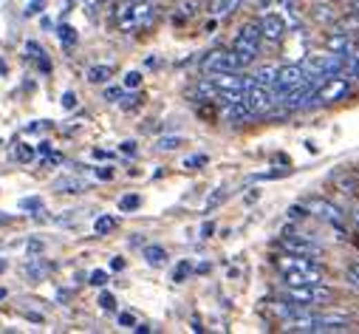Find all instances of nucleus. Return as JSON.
<instances>
[{
    "label": "nucleus",
    "mask_w": 359,
    "mask_h": 334,
    "mask_svg": "<svg viewBox=\"0 0 359 334\" xmlns=\"http://www.w3.org/2000/svg\"><path fill=\"white\" fill-rule=\"evenodd\" d=\"M6 295H9V292H6V289H0V300H3V297H6Z\"/></svg>",
    "instance_id": "obj_45"
},
{
    "label": "nucleus",
    "mask_w": 359,
    "mask_h": 334,
    "mask_svg": "<svg viewBox=\"0 0 359 334\" xmlns=\"http://www.w3.org/2000/svg\"><path fill=\"white\" fill-rule=\"evenodd\" d=\"M119 326H125V328H133L136 326V317L130 312H119Z\"/></svg>",
    "instance_id": "obj_35"
},
{
    "label": "nucleus",
    "mask_w": 359,
    "mask_h": 334,
    "mask_svg": "<svg viewBox=\"0 0 359 334\" xmlns=\"http://www.w3.org/2000/svg\"><path fill=\"white\" fill-rule=\"evenodd\" d=\"M348 284H351L353 289H359V261L348 266Z\"/></svg>",
    "instance_id": "obj_33"
},
{
    "label": "nucleus",
    "mask_w": 359,
    "mask_h": 334,
    "mask_svg": "<svg viewBox=\"0 0 359 334\" xmlns=\"http://www.w3.org/2000/svg\"><path fill=\"white\" fill-rule=\"evenodd\" d=\"M99 306H102L105 312H113V309H116V297H113L110 292H102V295H99Z\"/></svg>",
    "instance_id": "obj_30"
},
{
    "label": "nucleus",
    "mask_w": 359,
    "mask_h": 334,
    "mask_svg": "<svg viewBox=\"0 0 359 334\" xmlns=\"http://www.w3.org/2000/svg\"><path fill=\"white\" fill-rule=\"evenodd\" d=\"M54 187H57V193H85V190H88L85 181H82V178H74V176H63Z\"/></svg>",
    "instance_id": "obj_16"
},
{
    "label": "nucleus",
    "mask_w": 359,
    "mask_h": 334,
    "mask_svg": "<svg viewBox=\"0 0 359 334\" xmlns=\"http://www.w3.org/2000/svg\"><path fill=\"white\" fill-rule=\"evenodd\" d=\"M351 94V80L345 74H334V77H325L317 88H314V102H340Z\"/></svg>",
    "instance_id": "obj_5"
},
{
    "label": "nucleus",
    "mask_w": 359,
    "mask_h": 334,
    "mask_svg": "<svg viewBox=\"0 0 359 334\" xmlns=\"http://www.w3.org/2000/svg\"><path fill=\"white\" fill-rule=\"evenodd\" d=\"M108 284V272L105 269H94L91 272V286H105Z\"/></svg>",
    "instance_id": "obj_31"
},
{
    "label": "nucleus",
    "mask_w": 359,
    "mask_h": 334,
    "mask_svg": "<svg viewBox=\"0 0 359 334\" xmlns=\"http://www.w3.org/2000/svg\"><path fill=\"white\" fill-rule=\"evenodd\" d=\"M209 82L215 85L218 97H221V100H226V97H237V94H244V91L249 88V82H252V80L241 77L237 71H226V74H209Z\"/></svg>",
    "instance_id": "obj_9"
},
{
    "label": "nucleus",
    "mask_w": 359,
    "mask_h": 334,
    "mask_svg": "<svg viewBox=\"0 0 359 334\" xmlns=\"http://www.w3.org/2000/svg\"><path fill=\"white\" fill-rule=\"evenodd\" d=\"M144 258L151 266H164L167 263V252L164 247H144Z\"/></svg>",
    "instance_id": "obj_20"
},
{
    "label": "nucleus",
    "mask_w": 359,
    "mask_h": 334,
    "mask_svg": "<svg viewBox=\"0 0 359 334\" xmlns=\"http://www.w3.org/2000/svg\"><path fill=\"white\" fill-rule=\"evenodd\" d=\"M43 252V241H28V255H40Z\"/></svg>",
    "instance_id": "obj_38"
},
{
    "label": "nucleus",
    "mask_w": 359,
    "mask_h": 334,
    "mask_svg": "<svg viewBox=\"0 0 359 334\" xmlns=\"http://www.w3.org/2000/svg\"><path fill=\"white\" fill-rule=\"evenodd\" d=\"M306 210H309V216H317L322 221H328L331 227L342 230L345 227V216H342V210L337 204H331L328 198H320V196H311V198H303Z\"/></svg>",
    "instance_id": "obj_7"
},
{
    "label": "nucleus",
    "mask_w": 359,
    "mask_h": 334,
    "mask_svg": "<svg viewBox=\"0 0 359 334\" xmlns=\"http://www.w3.org/2000/svg\"><path fill=\"white\" fill-rule=\"evenodd\" d=\"M113 227H116V219H113V216H99V219L94 221V232H97V235H108Z\"/></svg>",
    "instance_id": "obj_24"
},
{
    "label": "nucleus",
    "mask_w": 359,
    "mask_h": 334,
    "mask_svg": "<svg viewBox=\"0 0 359 334\" xmlns=\"http://www.w3.org/2000/svg\"><path fill=\"white\" fill-rule=\"evenodd\" d=\"M244 100L249 102L252 113H269L275 105H278V94H275V88H269V85H258V82H249V88L244 91Z\"/></svg>",
    "instance_id": "obj_8"
},
{
    "label": "nucleus",
    "mask_w": 359,
    "mask_h": 334,
    "mask_svg": "<svg viewBox=\"0 0 359 334\" xmlns=\"http://www.w3.org/2000/svg\"><path fill=\"white\" fill-rule=\"evenodd\" d=\"M337 295L331 286H322L320 281L314 284H300V286H289L286 292V300H291L294 306H303V309H314V306H322V303H331Z\"/></svg>",
    "instance_id": "obj_2"
},
{
    "label": "nucleus",
    "mask_w": 359,
    "mask_h": 334,
    "mask_svg": "<svg viewBox=\"0 0 359 334\" xmlns=\"http://www.w3.org/2000/svg\"><path fill=\"white\" fill-rule=\"evenodd\" d=\"M20 207H23V210H40V207H43V198H23Z\"/></svg>",
    "instance_id": "obj_36"
},
{
    "label": "nucleus",
    "mask_w": 359,
    "mask_h": 334,
    "mask_svg": "<svg viewBox=\"0 0 359 334\" xmlns=\"http://www.w3.org/2000/svg\"><path fill=\"white\" fill-rule=\"evenodd\" d=\"M153 17H156V6L151 0H133V3H128L116 12V23L122 32H136V28L151 26Z\"/></svg>",
    "instance_id": "obj_3"
},
{
    "label": "nucleus",
    "mask_w": 359,
    "mask_h": 334,
    "mask_svg": "<svg viewBox=\"0 0 359 334\" xmlns=\"http://www.w3.org/2000/svg\"><path fill=\"white\" fill-rule=\"evenodd\" d=\"M110 77H113L110 66H91L88 68V82H94V85H105Z\"/></svg>",
    "instance_id": "obj_18"
},
{
    "label": "nucleus",
    "mask_w": 359,
    "mask_h": 334,
    "mask_svg": "<svg viewBox=\"0 0 359 334\" xmlns=\"http://www.w3.org/2000/svg\"><path fill=\"white\" fill-rule=\"evenodd\" d=\"M289 219H291V221H297V219H309L306 204H303V201H300V204H291V207H289Z\"/></svg>",
    "instance_id": "obj_28"
},
{
    "label": "nucleus",
    "mask_w": 359,
    "mask_h": 334,
    "mask_svg": "<svg viewBox=\"0 0 359 334\" xmlns=\"http://www.w3.org/2000/svg\"><path fill=\"white\" fill-rule=\"evenodd\" d=\"M97 178L110 181V178H113V170H110V167H97Z\"/></svg>",
    "instance_id": "obj_39"
},
{
    "label": "nucleus",
    "mask_w": 359,
    "mask_h": 334,
    "mask_svg": "<svg viewBox=\"0 0 359 334\" xmlns=\"http://www.w3.org/2000/svg\"><path fill=\"white\" fill-rule=\"evenodd\" d=\"M14 159L23 162V165H28V162L35 159V150L28 147V145H17V147H14Z\"/></svg>",
    "instance_id": "obj_26"
},
{
    "label": "nucleus",
    "mask_w": 359,
    "mask_h": 334,
    "mask_svg": "<svg viewBox=\"0 0 359 334\" xmlns=\"http://www.w3.org/2000/svg\"><path fill=\"white\" fill-rule=\"evenodd\" d=\"M204 74H226V71H241V59L235 57L232 48H215L201 59Z\"/></svg>",
    "instance_id": "obj_6"
},
{
    "label": "nucleus",
    "mask_w": 359,
    "mask_h": 334,
    "mask_svg": "<svg viewBox=\"0 0 359 334\" xmlns=\"http://www.w3.org/2000/svg\"><path fill=\"white\" fill-rule=\"evenodd\" d=\"M57 35H59V43H63V46H77V28L74 26H68V23H63V26H59L57 28Z\"/></svg>",
    "instance_id": "obj_21"
},
{
    "label": "nucleus",
    "mask_w": 359,
    "mask_h": 334,
    "mask_svg": "<svg viewBox=\"0 0 359 334\" xmlns=\"http://www.w3.org/2000/svg\"><path fill=\"white\" fill-rule=\"evenodd\" d=\"M353 17L359 20V0H353Z\"/></svg>",
    "instance_id": "obj_44"
},
{
    "label": "nucleus",
    "mask_w": 359,
    "mask_h": 334,
    "mask_svg": "<svg viewBox=\"0 0 359 334\" xmlns=\"http://www.w3.org/2000/svg\"><path fill=\"white\" fill-rule=\"evenodd\" d=\"M105 100L119 102V100H122V88H108V91H105Z\"/></svg>",
    "instance_id": "obj_37"
},
{
    "label": "nucleus",
    "mask_w": 359,
    "mask_h": 334,
    "mask_svg": "<svg viewBox=\"0 0 359 334\" xmlns=\"http://www.w3.org/2000/svg\"><path fill=\"white\" fill-rule=\"evenodd\" d=\"M260 40H263V35H260V26L258 23L241 26V32L235 35L232 51H235L237 59H241V68H246L249 63H255V57L260 54Z\"/></svg>",
    "instance_id": "obj_4"
},
{
    "label": "nucleus",
    "mask_w": 359,
    "mask_h": 334,
    "mask_svg": "<svg viewBox=\"0 0 359 334\" xmlns=\"http://www.w3.org/2000/svg\"><path fill=\"white\" fill-rule=\"evenodd\" d=\"M278 68H280V66H275V63H269V66H260V68H255V74H252V82L275 88V80H278Z\"/></svg>",
    "instance_id": "obj_15"
},
{
    "label": "nucleus",
    "mask_w": 359,
    "mask_h": 334,
    "mask_svg": "<svg viewBox=\"0 0 359 334\" xmlns=\"http://www.w3.org/2000/svg\"><path fill=\"white\" fill-rule=\"evenodd\" d=\"M139 207H142V196H136V193H128V196L119 198V210L122 212H130V210H139Z\"/></svg>",
    "instance_id": "obj_23"
},
{
    "label": "nucleus",
    "mask_w": 359,
    "mask_h": 334,
    "mask_svg": "<svg viewBox=\"0 0 359 334\" xmlns=\"http://www.w3.org/2000/svg\"><path fill=\"white\" fill-rule=\"evenodd\" d=\"M190 275H193V263H190V261H182V263L173 269V281H175V284H184Z\"/></svg>",
    "instance_id": "obj_22"
},
{
    "label": "nucleus",
    "mask_w": 359,
    "mask_h": 334,
    "mask_svg": "<svg viewBox=\"0 0 359 334\" xmlns=\"http://www.w3.org/2000/svg\"><path fill=\"white\" fill-rule=\"evenodd\" d=\"M201 165H206V156H204V154H198V156H190V159H184V167H187V170H198Z\"/></svg>",
    "instance_id": "obj_32"
},
{
    "label": "nucleus",
    "mask_w": 359,
    "mask_h": 334,
    "mask_svg": "<svg viewBox=\"0 0 359 334\" xmlns=\"http://www.w3.org/2000/svg\"><path fill=\"white\" fill-rule=\"evenodd\" d=\"M275 263H278V269H280V275H283L286 286L314 284V281H320V278H322V269H320V263H317L314 258H309V255H294V252H289V255L278 258Z\"/></svg>",
    "instance_id": "obj_1"
},
{
    "label": "nucleus",
    "mask_w": 359,
    "mask_h": 334,
    "mask_svg": "<svg viewBox=\"0 0 359 334\" xmlns=\"http://www.w3.org/2000/svg\"><path fill=\"white\" fill-rule=\"evenodd\" d=\"M325 51H331V54H340V57H348V51L353 48V40L345 35V32H334V35H328L322 40Z\"/></svg>",
    "instance_id": "obj_14"
},
{
    "label": "nucleus",
    "mask_w": 359,
    "mask_h": 334,
    "mask_svg": "<svg viewBox=\"0 0 359 334\" xmlns=\"http://www.w3.org/2000/svg\"><path fill=\"white\" fill-rule=\"evenodd\" d=\"M37 154H40V156H46V154H51V145H48V142H43V145L37 147Z\"/></svg>",
    "instance_id": "obj_43"
},
{
    "label": "nucleus",
    "mask_w": 359,
    "mask_h": 334,
    "mask_svg": "<svg viewBox=\"0 0 359 334\" xmlns=\"http://www.w3.org/2000/svg\"><path fill=\"white\" fill-rule=\"evenodd\" d=\"M213 232H215V224H213V221H206V224L201 227V238H209Z\"/></svg>",
    "instance_id": "obj_41"
},
{
    "label": "nucleus",
    "mask_w": 359,
    "mask_h": 334,
    "mask_svg": "<svg viewBox=\"0 0 359 334\" xmlns=\"http://www.w3.org/2000/svg\"><path fill=\"white\" fill-rule=\"evenodd\" d=\"M119 150H122V154H128V156H133V154H136V142H122V147H119Z\"/></svg>",
    "instance_id": "obj_40"
},
{
    "label": "nucleus",
    "mask_w": 359,
    "mask_h": 334,
    "mask_svg": "<svg viewBox=\"0 0 359 334\" xmlns=\"http://www.w3.org/2000/svg\"><path fill=\"white\" fill-rule=\"evenodd\" d=\"M309 80H314V77L306 71V66H280L278 68V80H275V94H286V91L303 85Z\"/></svg>",
    "instance_id": "obj_10"
},
{
    "label": "nucleus",
    "mask_w": 359,
    "mask_h": 334,
    "mask_svg": "<svg viewBox=\"0 0 359 334\" xmlns=\"http://www.w3.org/2000/svg\"><path fill=\"white\" fill-rule=\"evenodd\" d=\"M345 77H359V46H353L345 57V68H342Z\"/></svg>",
    "instance_id": "obj_19"
},
{
    "label": "nucleus",
    "mask_w": 359,
    "mask_h": 334,
    "mask_svg": "<svg viewBox=\"0 0 359 334\" xmlns=\"http://www.w3.org/2000/svg\"><path fill=\"white\" fill-rule=\"evenodd\" d=\"M182 145H184L182 136H162L156 142V150H175V147H182Z\"/></svg>",
    "instance_id": "obj_25"
},
{
    "label": "nucleus",
    "mask_w": 359,
    "mask_h": 334,
    "mask_svg": "<svg viewBox=\"0 0 359 334\" xmlns=\"http://www.w3.org/2000/svg\"><path fill=\"white\" fill-rule=\"evenodd\" d=\"M122 85H125V88H130V91H133V88H139V85H142V74H139V71H128V74H125V80H122Z\"/></svg>",
    "instance_id": "obj_29"
},
{
    "label": "nucleus",
    "mask_w": 359,
    "mask_h": 334,
    "mask_svg": "<svg viewBox=\"0 0 359 334\" xmlns=\"http://www.w3.org/2000/svg\"><path fill=\"white\" fill-rule=\"evenodd\" d=\"M63 108H66V111H74V108H77V94H74V91H66V94H63Z\"/></svg>",
    "instance_id": "obj_34"
},
{
    "label": "nucleus",
    "mask_w": 359,
    "mask_h": 334,
    "mask_svg": "<svg viewBox=\"0 0 359 334\" xmlns=\"http://www.w3.org/2000/svg\"><path fill=\"white\" fill-rule=\"evenodd\" d=\"M224 198H226V190H224V187H218V190H215L213 196L206 198V212H213V210H215L218 204H224Z\"/></svg>",
    "instance_id": "obj_27"
},
{
    "label": "nucleus",
    "mask_w": 359,
    "mask_h": 334,
    "mask_svg": "<svg viewBox=\"0 0 359 334\" xmlns=\"http://www.w3.org/2000/svg\"><path fill=\"white\" fill-rule=\"evenodd\" d=\"M258 26H260V35H263V40H269V43H278V40H283V37H286V32H289L286 17H283L280 12H269V15H263Z\"/></svg>",
    "instance_id": "obj_11"
},
{
    "label": "nucleus",
    "mask_w": 359,
    "mask_h": 334,
    "mask_svg": "<svg viewBox=\"0 0 359 334\" xmlns=\"http://www.w3.org/2000/svg\"><path fill=\"white\" fill-rule=\"evenodd\" d=\"M280 247L286 250V252H294V255H309V258H314L317 252H320V244H314L311 238H306V235H291L289 230L283 232V238H280Z\"/></svg>",
    "instance_id": "obj_12"
},
{
    "label": "nucleus",
    "mask_w": 359,
    "mask_h": 334,
    "mask_svg": "<svg viewBox=\"0 0 359 334\" xmlns=\"http://www.w3.org/2000/svg\"><path fill=\"white\" fill-rule=\"evenodd\" d=\"M252 116L255 113H252L249 102L244 100V94L224 100V119H229V122H246V119H252Z\"/></svg>",
    "instance_id": "obj_13"
},
{
    "label": "nucleus",
    "mask_w": 359,
    "mask_h": 334,
    "mask_svg": "<svg viewBox=\"0 0 359 334\" xmlns=\"http://www.w3.org/2000/svg\"><path fill=\"white\" fill-rule=\"evenodd\" d=\"M241 3H244V0H213V3H209V12H213L215 17H226V15H232Z\"/></svg>",
    "instance_id": "obj_17"
},
{
    "label": "nucleus",
    "mask_w": 359,
    "mask_h": 334,
    "mask_svg": "<svg viewBox=\"0 0 359 334\" xmlns=\"http://www.w3.org/2000/svg\"><path fill=\"white\" fill-rule=\"evenodd\" d=\"M110 269H116V272H122V269H125V261H122V258H113V261H110Z\"/></svg>",
    "instance_id": "obj_42"
}]
</instances>
